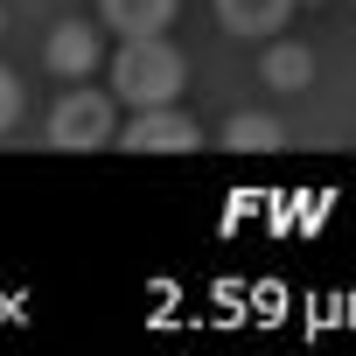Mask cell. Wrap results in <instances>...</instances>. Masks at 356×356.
I'll return each mask as SVG.
<instances>
[{"label": "cell", "mask_w": 356, "mask_h": 356, "mask_svg": "<svg viewBox=\"0 0 356 356\" xmlns=\"http://www.w3.org/2000/svg\"><path fill=\"white\" fill-rule=\"evenodd\" d=\"M189 84V63L168 35H119V56H112V98L119 105H175Z\"/></svg>", "instance_id": "6da1fadb"}, {"label": "cell", "mask_w": 356, "mask_h": 356, "mask_svg": "<svg viewBox=\"0 0 356 356\" xmlns=\"http://www.w3.org/2000/svg\"><path fill=\"white\" fill-rule=\"evenodd\" d=\"M119 140V112L105 91H63L56 112H49V147L63 154H91V147H112Z\"/></svg>", "instance_id": "7a4b0ae2"}, {"label": "cell", "mask_w": 356, "mask_h": 356, "mask_svg": "<svg viewBox=\"0 0 356 356\" xmlns=\"http://www.w3.org/2000/svg\"><path fill=\"white\" fill-rule=\"evenodd\" d=\"M112 147H126V154H196L203 147V126L189 112H175V105H140L133 126H119Z\"/></svg>", "instance_id": "3957f363"}, {"label": "cell", "mask_w": 356, "mask_h": 356, "mask_svg": "<svg viewBox=\"0 0 356 356\" xmlns=\"http://www.w3.org/2000/svg\"><path fill=\"white\" fill-rule=\"evenodd\" d=\"M42 63H49L56 77H91V70L105 63V42H98L91 22H56L49 42H42Z\"/></svg>", "instance_id": "277c9868"}, {"label": "cell", "mask_w": 356, "mask_h": 356, "mask_svg": "<svg viewBox=\"0 0 356 356\" xmlns=\"http://www.w3.org/2000/svg\"><path fill=\"white\" fill-rule=\"evenodd\" d=\"M293 8L300 0H217V22L231 29V35H280L286 22H293Z\"/></svg>", "instance_id": "5b68a950"}, {"label": "cell", "mask_w": 356, "mask_h": 356, "mask_svg": "<svg viewBox=\"0 0 356 356\" xmlns=\"http://www.w3.org/2000/svg\"><path fill=\"white\" fill-rule=\"evenodd\" d=\"M175 8L182 0H98V22L112 35H161L175 22Z\"/></svg>", "instance_id": "8992f818"}, {"label": "cell", "mask_w": 356, "mask_h": 356, "mask_svg": "<svg viewBox=\"0 0 356 356\" xmlns=\"http://www.w3.org/2000/svg\"><path fill=\"white\" fill-rule=\"evenodd\" d=\"M259 77H266L273 91H307V84H314V49H300V42H273L266 63H259Z\"/></svg>", "instance_id": "52a82bcc"}, {"label": "cell", "mask_w": 356, "mask_h": 356, "mask_svg": "<svg viewBox=\"0 0 356 356\" xmlns=\"http://www.w3.org/2000/svg\"><path fill=\"white\" fill-rule=\"evenodd\" d=\"M224 147H231V154H280V147H286V126H280L273 112H238V119L224 126Z\"/></svg>", "instance_id": "ba28073f"}, {"label": "cell", "mask_w": 356, "mask_h": 356, "mask_svg": "<svg viewBox=\"0 0 356 356\" xmlns=\"http://www.w3.org/2000/svg\"><path fill=\"white\" fill-rule=\"evenodd\" d=\"M15 119H22V84H15V70H8V63H0V133H8Z\"/></svg>", "instance_id": "9c48e42d"}, {"label": "cell", "mask_w": 356, "mask_h": 356, "mask_svg": "<svg viewBox=\"0 0 356 356\" xmlns=\"http://www.w3.org/2000/svg\"><path fill=\"white\" fill-rule=\"evenodd\" d=\"M0 35H8V15H0Z\"/></svg>", "instance_id": "30bf717a"}, {"label": "cell", "mask_w": 356, "mask_h": 356, "mask_svg": "<svg viewBox=\"0 0 356 356\" xmlns=\"http://www.w3.org/2000/svg\"><path fill=\"white\" fill-rule=\"evenodd\" d=\"M300 8H321V0H300Z\"/></svg>", "instance_id": "8fae6325"}]
</instances>
